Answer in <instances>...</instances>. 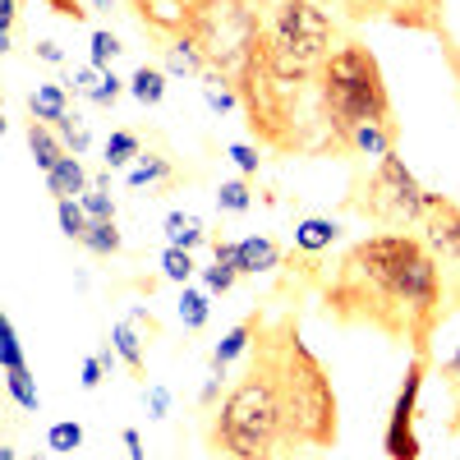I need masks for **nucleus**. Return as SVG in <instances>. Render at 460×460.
Masks as SVG:
<instances>
[{
    "instance_id": "nucleus-1",
    "label": "nucleus",
    "mask_w": 460,
    "mask_h": 460,
    "mask_svg": "<svg viewBox=\"0 0 460 460\" xmlns=\"http://www.w3.org/2000/svg\"><path fill=\"white\" fill-rule=\"evenodd\" d=\"M442 295V267L429 240L387 230L341 253L332 281L323 286V309L345 327H373L396 345H410L414 355H429L438 327L447 323Z\"/></svg>"
},
{
    "instance_id": "nucleus-2",
    "label": "nucleus",
    "mask_w": 460,
    "mask_h": 460,
    "mask_svg": "<svg viewBox=\"0 0 460 460\" xmlns=\"http://www.w3.org/2000/svg\"><path fill=\"white\" fill-rule=\"evenodd\" d=\"M253 364L272 377L290 438L304 451H332L341 433L336 392H332L323 359L299 336V314H281L272 323H262V332L253 336Z\"/></svg>"
},
{
    "instance_id": "nucleus-3",
    "label": "nucleus",
    "mask_w": 460,
    "mask_h": 460,
    "mask_svg": "<svg viewBox=\"0 0 460 460\" xmlns=\"http://www.w3.org/2000/svg\"><path fill=\"white\" fill-rule=\"evenodd\" d=\"M212 456L217 460H299L304 447L290 438L281 396L258 364L226 392L212 419Z\"/></svg>"
},
{
    "instance_id": "nucleus-4",
    "label": "nucleus",
    "mask_w": 460,
    "mask_h": 460,
    "mask_svg": "<svg viewBox=\"0 0 460 460\" xmlns=\"http://www.w3.org/2000/svg\"><path fill=\"white\" fill-rule=\"evenodd\" d=\"M318 102L327 120V152H350L359 125H392V93L364 42H341L318 69Z\"/></svg>"
},
{
    "instance_id": "nucleus-5",
    "label": "nucleus",
    "mask_w": 460,
    "mask_h": 460,
    "mask_svg": "<svg viewBox=\"0 0 460 460\" xmlns=\"http://www.w3.org/2000/svg\"><path fill=\"white\" fill-rule=\"evenodd\" d=\"M350 208L359 217H368L373 226H387V230H414L429 221V208H433V194L419 184L405 166L401 152H387L377 162V171L359 184V194L350 199Z\"/></svg>"
},
{
    "instance_id": "nucleus-6",
    "label": "nucleus",
    "mask_w": 460,
    "mask_h": 460,
    "mask_svg": "<svg viewBox=\"0 0 460 460\" xmlns=\"http://www.w3.org/2000/svg\"><path fill=\"white\" fill-rule=\"evenodd\" d=\"M258 32H262L258 0H199L184 37L199 42V51L208 56V69L240 74L249 47L258 42Z\"/></svg>"
},
{
    "instance_id": "nucleus-7",
    "label": "nucleus",
    "mask_w": 460,
    "mask_h": 460,
    "mask_svg": "<svg viewBox=\"0 0 460 460\" xmlns=\"http://www.w3.org/2000/svg\"><path fill=\"white\" fill-rule=\"evenodd\" d=\"M424 377H429V355H414L410 368H405V382L392 401V414H387V433H382V451L387 460H419V392H424Z\"/></svg>"
},
{
    "instance_id": "nucleus-8",
    "label": "nucleus",
    "mask_w": 460,
    "mask_h": 460,
    "mask_svg": "<svg viewBox=\"0 0 460 460\" xmlns=\"http://www.w3.org/2000/svg\"><path fill=\"white\" fill-rule=\"evenodd\" d=\"M424 230H429V244L442 249V258L460 262V208L447 194H433V208H429Z\"/></svg>"
},
{
    "instance_id": "nucleus-9",
    "label": "nucleus",
    "mask_w": 460,
    "mask_h": 460,
    "mask_svg": "<svg viewBox=\"0 0 460 460\" xmlns=\"http://www.w3.org/2000/svg\"><path fill=\"white\" fill-rule=\"evenodd\" d=\"M262 323H267L262 314H249L240 327H230V332L221 336V345L212 350V373H217V377H226V368H230V364H235V359L249 350V345H253V336L262 332Z\"/></svg>"
},
{
    "instance_id": "nucleus-10",
    "label": "nucleus",
    "mask_w": 460,
    "mask_h": 460,
    "mask_svg": "<svg viewBox=\"0 0 460 460\" xmlns=\"http://www.w3.org/2000/svg\"><path fill=\"white\" fill-rule=\"evenodd\" d=\"M28 147H32V162L42 166V175L56 171V166L69 157L65 138H56V129H51L47 120H28Z\"/></svg>"
},
{
    "instance_id": "nucleus-11",
    "label": "nucleus",
    "mask_w": 460,
    "mask_h": 460,
    "mask_svg": "<svg viewBox=\"0 0 460 460\" xmlns=\"http://www.w3.org/2000/svg\"><path fill=\"white\" fill-rule=\"evenodd\" d=\"M336 240H341V226H336L332 217H304V221L295 226V249L309 253V258H318V253L332 249Z\"/></svg>"
},
{
    "instance_id": "nucleus-12",
    "label": "nucleus",
    "mask_w": 460,
    "mask_h": 460,
    "mask_svg": "<svg viewBox=\"0 0 460 460\" xmlns=\"http://www.w3.org/2000/svg\"><path fill=\"white\" fill-rule=\"evenodd\" d=\"M277 267H281L277 240H267V235L240 240V277H262V272H277Z\"/></svg>"
},
{
    "instance_id": "nucleus-13",
    "label": "nucleus",
    "mask_w": 460,
    "mask_h": 460,
    "mask_svg": "<svg viewBox=\"0 0 460 460\" xmlns=\"http://www.w3.org/2000/svg\"><path fill=\"white\" fill-rule=\"evenodd\" d=\"M350 152L382 162L387 152H396V120H392V125H359L355 138H350Z\"/></svg>"
},
{
    "instance_id": "nucleus-14",
    "label": "nucleus",
    "mask_w": 460,
    "mask_h": 460,
    "mask_svg": "<svg viewBox=\"0 0 460 460\" xmlns=\"http://www.w3.org/2000/svg\"><path fill=\"white\" fill-rule=\"evenodd\" d=\"M47 189L56 194V203H60V199H74V194H88V171H84V162H79V157H65L56 171H47Z\"/></svg>"
},
{
    "instance_id": "nucleus-15",
    "label": "nucleus",
    "mask_w": 460,
    "mask_h": 460,
    "mask_svg": "<svg viewBox=\"0 0 460 460\" xmlns=\"http://www.w3.org/2000/svg\"><path fill=\"white\" fill-rule=\"evenodd\" d=\"M166 69H171V74H194V79H203V74H208V56L199 51L194 37H175V42L166 47Z\"/></svg>"
},
{
    "instance_id": "nucleus-16",
    "label": "nucleus",
    "mask_w": 460,
    "mask_h": 460,
    "mask_svg": "<svg viewBox=\"0 0 460 460\" xmlns=\"http://www.w3.org/2000/svg\"><path fill=\"white\" fill-rule=\"evenodd\" d=\"M203 240H208V230H203V221L194 212H171L166 217V244L171 249H189V253H194Z\"/></svg>"
},
{
    "instance_id": "nucleus-17",
    "label": "nucleus",
    "mask_w": 460,
    "mask_h": 460,
    "mask_svg": "<svg viewBox=\"0 0 460 460\" xmlns=\"http://www.w3.org/2000/svg\"><path fill=\"white\" fill-rule=\"evenodd\" d=\"M28 111H32V120L56 125V120H65V115H69V97H65L60 84H42V88L28 97Z\"/></svg>"
},
{
    "instance_id": "nucleus-18",
    "label": "nucleus",
    "mask_w": 460,
    "mask_h": 460,
    "mask_svg": "<svg viewBox=\"0 0 460 460\" xmlns=\"http://www.w3.org/2000/svg\"><path fill=\"white\" fill-rule=\"evenodd\" d=\"M203 97H208L212 111H235V106H240V84H235V74L208 69V74H203Z\"/></svg>"
},
{
    "instance_id": "nucleus-19",
    "label": "nucleus",
    "mask_w": 460,
    "mask_h": 460,
    "mask_svg": "<svg viewBox=\"0 0 460 460\" xmlns=\"http://www.w3.org/2000/svg\"><path fill=\"white\" fill-rule=\"evenodd\" d=\"M111 345H115V355L125 359V368H129L134 377L147 373V364H143V341H138V332H134L129 323H115V327H111Z\"/></svg>"
},
{
    "instance_id": "nucleus-20",
    "label": "nucleus",
    "mask_w": 460,
    "mask_h": 460,
    "mask_svg": "<svg viewBox=\"0 0 460 460\" xmlns=\"http://www.w3.org/2000/svg\"><path fill=\"white\" fill-rule=\"evenodd\" d=\"M129 93L143 102V106H157L162 97H166V74L157 69V65H143V69H134V79H129Z\"/></svg>"
},
{
    "instance_id": "nucleus-21",
    "label": "nucleus",
    "mask_w": 460,
    "mask_h": 460,
    "mask_svg": "<svg viewBox=\"0 0 460 460\" xmlns=\"http://www.w3.org/2000/svg\"><path fill=\"white\" fill-rule=\"evenodd\" d=\"M5 387H10V396H14L23 410H42V396H37V382H32L28 364H23V368H5Z\"/></svg>"
},
{
    "instance_id": "nucleus-22",
    "label": "nucleus",
    "mask_w": 460,
    "mask_h": 460,
    "mask_svg": "<svg viewBox=\"0 0 460 460\" xmlns=\"http://www.w3.org/2000/svg\"><path fill=\"white\" fill-rule=\"evenodd\" d=\"M56 217H60V230H65L69 240H84L88 226H93V217L84 212L79 199H60V203H56Z\"/></svg>"
},
{
    "instance_id": "nucleus-23",
    "label": "nucleus",
    "mask_w": 460,
    "mask_h": 460,
    "mask_svg": "<svg viewBox=\"0 0 460 460\" xmlns=\"http://www.w3.org/2000/svg\"><path fill=\"white\" fill-rule=\"evenodd\" d=\"M79 244L93 249V253H102V258H111V253H120V230H115V221H93L88 235Z\"/></svg>"
},
{
    "instance_id": "nucleus-24",
    "label": "nucleus",
    "mask_w": 460,
    "mask_h": 460,
    "mask_svg": "<svg viewBox=\"0 0 460 460\" xmlns=\"http://www.w3.org/2000/svg\"><path fill=\"white\" fill-rule=\"evenodd\" d=\"M180 323L189 332H203L208 327V295L203 290H189L184 286V295H180Z\"/></svg>"
},
{
    "instance_id": "nucleus-25",
    "label": "nucleus",
    "mask_w": 460,
    "mask_h": 460,
    "mask_svg": "<svg viewBox=\"0 0 460 460\" xmlns=\"http://www.w3.org/2000/svg\"><path fill=\"white\" fill-rule=\"evenodd\" d=\"M134 157H138V138L129 129H115L106 138V166H129Z\"/></svg>"
},
{
    "instance_id": "nucleus-26",
    "label": "nucleus",
    "mask_w": 460,
    "mask_h": 460,
    "mask_svg": "<svg viewBox=\"0 0 460 460\" xmlns=\"http://www.w3.org/2000/svg\"><path fill=\"white\" fill-rule=\"evenodd\" d=\"M51 129L65 138V147H74V157H84V152H88V143H93V134H88V125L79 120V115H65V120H56Z\"/></svg>"
},
{
    "instance_id": "nucleus-27",
    "label": "nucleus",
    "mask_w": 460,
    "mask_h": 460,
    "mask_svg": "<svg viewBox=\"0 0 460 460\" xmlns=\"http://www.w3.org/2000/svg\"><path fill=\"white\" fill-rule=\"evenodd\" d=\"M47 447H51V451H60V456L79 451V447H84V429H79V424H69V419H60V424H51V429H47Z\"/></svg>"
},
{
    "instance_id": "nucleus-28",
    "label": "nucleus",
    "mask_w": 460,
    "mask_h": 460,
    "mask_svg": "<svg viewBox=\"0 0 460 460\" xmlns=\"http://www.w3.org/2000/svg\"><path fill=\"white\" fill-rule=\"evenodd\" d=\"M162 272H166V281L189 286V277H194V253L189 249H166L162 253Z\"/></svg>"
},
{
    "instance_id": "nucleus-29",
    "label": "nucleus",
    "mask_w": 460,
    "mask_h": 460,
    "mask_svg": "<svg viewBox=\"0 0 460 460\" xmlns=\"http://www.w3.org/2000/svg\"><path fill=\"white\" fill-rule=\"evenodd\" d=\"M175 171H171V162L166 157H147L143 166H134L129 171V189H143V184H166Z\"/></svg>"
},
{
    "instance_id": "nucleus-30",
    "label": "nucleus",
    "mask_w": 460,
    "mask_h": 460,
    "mask_svg": "<svg viewBox=\"0 0 460 460\" xmlns=\"http://www.w3.org/2000/svg\"><path fill=\"white\" fill-rule=\"evenodd\" d=\"M249 203H253V194H249L244 180H226V184L217 189V208H221V212H249Z\"/></svg>"
},
{
    "instance_id": "nucleus-31",
    "label": "nucleus",
    "mask_w": 460,
    "mask_h": 460,
    "mask_svg": "<svg viewBox=\"0 0 460 460\" xmlns=\"http://www.w3.org/2000/svg\"><path fill=\"white\" fill-rule=\"evenodd\" d=\"M0 364H5V368H23V350H19V336H14L10 318H0Z\"/></svg>"
},
{
    "instance_id": "nucleus-32",
    "label": "nucleus",
    "mask_w": 460,
    "mask_h": 460,
    "mask_svg": "<svg viewBox=\"0 0 460 460\" xmlns=\"http://www.w3.org/2000/svg\"><path fill=\"white\" fill-rule=\"evenodd\" d=\"M115 56H120V42H115V37H111L106 28H97V32H93V69H102V74H106Z\"/></svg>"
},
{
    "instance_id": "nucleus-33",
    "label": "nucleus",
    "mask_w": 460,
    "mask_h": 460,
    "mask_svg": "<svg viewBox=\"0 0 460 460\" xmlns=\"http://www.w3.org/2000/svg\"><path fill=\"white\" fill-rule=\"evenodd\" d=\"M84 212L93 221H115V203H111L106 189H88V194H84Z\"/></svg>"
},
{
    "instance_id": "nucleus-34",
    "label": "nucleus",
    "mask_w": 460,
    "mask_h": 460,
    "mask_svg": "<svg viewBox=\"0 0 460 460\" xmlns=\"http://www.w3.org/2000/svg\"><path fill=\"white\" fill-rule=\"evenodd\" d=\"M203 281H208V290L226 295L230 286L240 281V272H235V267H226V262H217V258H212V267H208V272H203Z\"/></svg>"
},
{
    "instance_id": "nucleus-35",
    "label": "nucleus",
    "mask_w": 460,
    "mask_h": 460,
    "mask_svg": "<svg viewBox=\"0 0 460 460\" xmlns=\"http://www.w3.org/2000/svg\"><path fill=\"white\" fill-rule=\"evenodd\" d=\"M230 162H235L244 175H258V166H262L258 147H249V143H230Z\"/></svg>"
},
{
    "instance_id": "nucleus-36",
    "label": "nucleus",
    "mask_w": 460,
    "mask_h": 460,
    "mask_svg": "<svg viewBox=\"0 0 460 460\" xmlns=\"http://www.w3.org/2000/svg\"><path fill=\"white\" fill-rule=\"evenodd\" d=\"M120 93H125V84H120V79H115V74L106 69V74H102V84L93 88V97H88V102H97V106H111V102L120 97Z\"/></svg>"
},
{
    "instance_id": "nucleus-37",
    "label": "nucleus",
    "mask_w": 460,
    "mask_h": 460,
    "mask_svg": "<svg viewBox=\"0 0 460 460\" xmlns=\"http://www.w3.org/2000/svg\"><path fill=\"white\" fill-rule=\"evenodd\" d=\"M47 10H56L60 19H74V23H88V10L79 5V0H42Z\"/></svg>"
},
{
    "instance_id": "nucleus-38",
    "label": "nucleus",
    "mask_w": 460,
    "mask_h": 460,
    "mask_svg": "<svg viewBox=\"0 0 460 460\" xmlns=\"http://www.w3.org/2000/svg\"><path fill=\"white\" fill-rule=\"evenodd\" d=\"M102 84V69H79V74H74V93H79V97H93V88Z\"/></svg>"
},
{
    "instance_id": "nucleus-39",
    "label": "nucleus",
    "mask_w": 460,
    "mask_h": 460,
    "mask_svg": "<svg viewBox=\"0 0 460 460\" xmlns=\"http://www.w3.org/2000/svg\"><path fill=\"white\" fill-rule=\"evenodd\" d=\"M102 373H106V368H102V359H97V355H88V359H84V377H79V382H84V392H97V387H102Z\"/></svg>"
},
{
    "instance_id": "nucleus-40",
    "label": "nucleus",
    "mask_w": 460,
    "mask_h": 460,
    "mask_svg": "<svg viewBox=\"0 0 460 460\" xmlns=\"http://www.w3.org/2000/svg\"><path fill=\"white\" fill-rule=\"evenodd\" d=\"M147 410H152V419H166V410H171V392H166V387H147Z\"/></svg>"
},
{
    "instance_id": "nucleus-41",
    "label": "nucleus",
    "mask_w": 460,
    "mask_h": 460,
    "mask_svg": "<svg viewBox=\"0 0 460 460\" xmlns=\"http://www.w3.org/2000/svg\"><path fill=\"white\" fill-rule=\"evenodd\" d=\"M125 447H129V460H147V456H143V438H138V429H125Z\"/></svg>"
},
{
    "instance_id": "nucleus-42",
    "label": "nucleus",
    "mask_w": 460,
    "mask_h": 460,
    "mask_svg": "<svg viewBox=\"0 0 460 460\" xmlns=\"http://www.w3.org/2000/svg\"><path fill=\"white\" fill-rule=\"evenodd\" d=\"M37 56H42L47 65H60V60H65V51H60L56 42H37Z\"/></svg>"
},
{
    "instance_id": "nucleus-43",
    "label": "nucleus",
    "mask_w": 460,
    "mask_h": 460,
    "mask_svg": "<svg viewBox=\"0 0 460 460\" xmlns=\"http://www.w3.org/2000/svg\"><path fill=\"white\" fill-rule=\"evenodd\" d=\"M442 377H447V382H456V377H460V345H456V355L442 364Z\"/></svg>"
},
{
    "instance_id": "nucleus-44",
    "label": "nucleus",
    "mask_w": 460,
    "mask_h": 460,
    "mask_svg": "<svg viewBox=\"0 0 460 460\" xmlns=\"http://www.w3.org/2000/svg\"><path fill=\"white\" fill-rule=\"evenodd\" d=\"M451 392H456V419H451V433H460V377L451 382Z\"/></svg>"
},
{
    "instance_id": "nucleus-45",
    "label": "nucleus",
    "mask_w": 460,
    "mask_h": 460,
    "mask_svg": "<svg viewBox=\"0 0 460 460\" xmlns=\"http://www.w3.org/2000/svg\"><path fill=\"white\" fill-rule=\"evenodd\" d=\"M447 60H451V74H456V84H460V51L447 42Z\"/></svg>"
},
{
    "instance_id": "nucleus-46",
    "label": "nucleus",
    "mask_w": 460,
    "mask_h": 460,
    "mask_svg": "<svg viewBox=\"0 0 460 460\" xmlns=\"http://www.w3.org/2000/svg\"><path fill=\"white\" fill-rule=\"evenodd\" d=\"M115 5V0H93V10H111Z\"/></svg>"
},
{
    "instance_id": "nucleus-47",
    "label": "nucleus",
    "mask_w": 460,
    "mask_h": 460,
    "mask_svg": "<svg viewBox=\"0 0 460 460\" xmlns=\"http://www.w3.org/2000/svg\"><path fill=\"white\" fill-rule=\"evenodd\" d=\"M0 460H14V451H10V447H0Z\"/></svg>"
}]
</instances>
